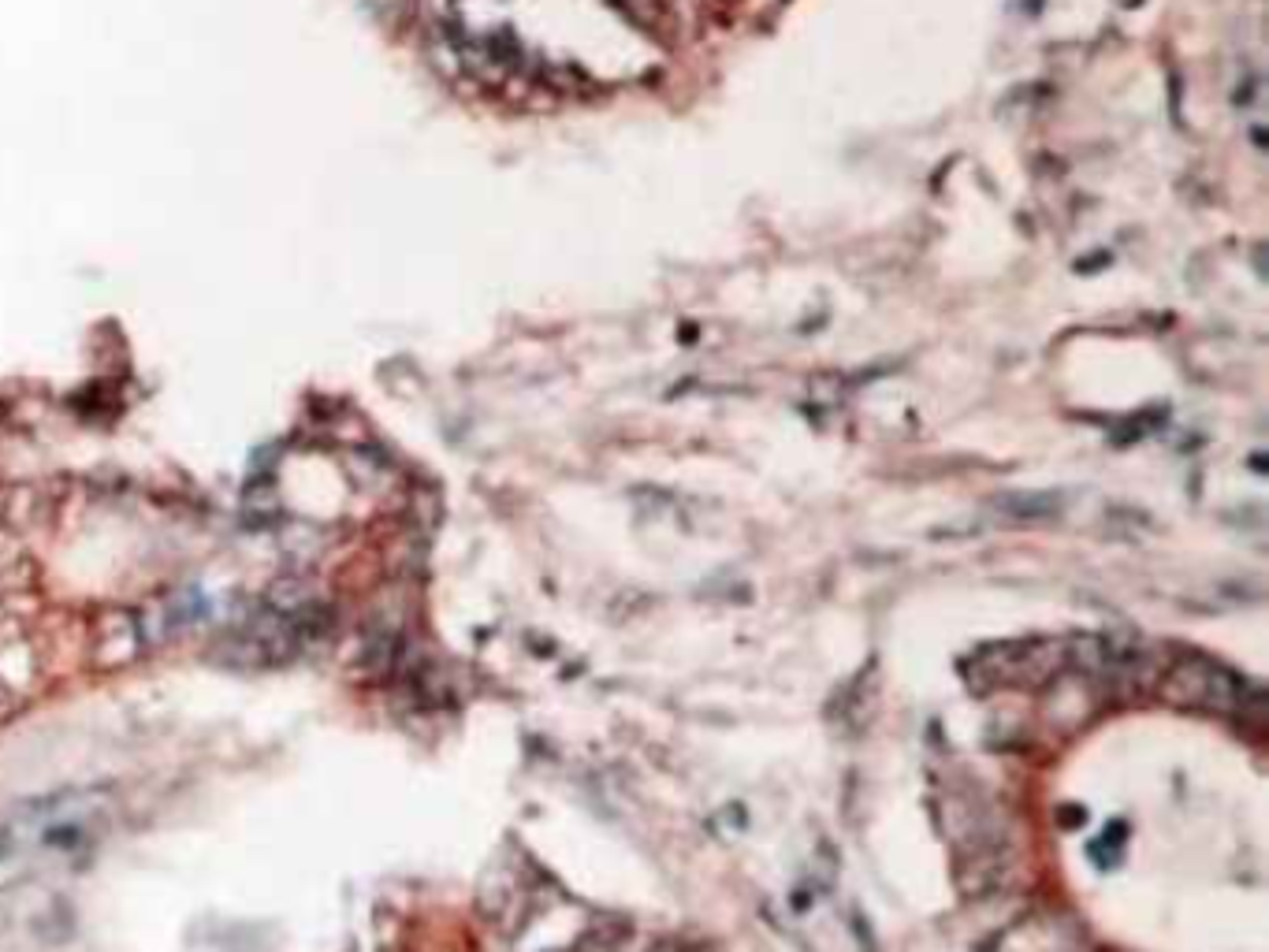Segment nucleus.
<instances>
[{
    "label": "nucleus",
    "mask_w": 1269,
    "mask_h": 952,
    "mask_svg": "<svg viewBox=\"0 0 1269 952\" xmlns=\"http://www.w3.org/2000/svg\"><path fill=\"white\" fill-rule=\"evenodd\" d=\"M655 952H678V949H670V945H663V949H655Z\"/></svg>",
    "instance_id": "nucleus-7"
},
{
    "label": "nucleus",
    "mask_w": 1269,
    "mask_h": 952,
    "mask_svg": "<svg viewBox=\"0 0 1269 952\" xmlns=\"http://www.w3.org/2000/svg\"><path fill=\"white\" fill-rule=\"evenodd\" d=\"M265 603H269L273 614H280V618L291 622V618L306 614L310 607H317V596H314V585H310L306 577H280V581L269 585Z\"/></svg>",
    "instance_id": "nucleus-4"
},
{
    "label": "nucleus",
    "mask_w": 1269,
    "mask_h": 952,
    "mask_svg": "<svg viewBox=\"0 0 1269 952\" xmlns=\"http://www.w3.org/2000/svg\"><path fill=\"white\" fill-rule=\"evenodd\" d=\"M997 510L1020 521H1042L1061 510V495H1046V491H1009L997 499Z\"/></svg>",
    "instance_id": "nucleus-5"
},
{
    "label": "nucleus",
    "mask_w": 1269,
    "mask_h": 952,
    "mask_svg": "<svg viewBox=\"0 0 1269 952\" xmlns=\"http://www.w3.org/2000/svg\"><path fill=\"white\" fill-rule=\"evenodd\" d=\"M8 848H12V837H8V830H0V856H4Z\"/></svg>",
    "instance_id": "nucleus-6"
},
{
    "label": "nucleus",
    "mask_w": 1269,
    "mask_h": 952,
    "mask_svg": "<svg viewBox=\"0 0 1269 952\" xmlns=\"http://www.w3.org/2000/svg\"><path fill=\"white\" fill-rule=\"evenodd\" d=\"M1165 704L1184 711H1217V714H1236L1247 678L1232 674L1225 663H1217L1210 655H1180L1169 667H1161L1158 685Z\"/></svg>",
    "instance_id": "nucleus-1"
},
{
    "label": "nucleus",
    "mask_w": 1269,
    "mask_h": 952,
    "mask_svg": "<svg viewBox=\"0 0 1269 952\" xmlns=\"http://www.w3.org/2000/svg\"><path fill=\"white\" fill-rule=\"evenodd\" d=\"M138 648H142V626H135L131 614L112 611L101 618L94 633V659L101 667H120L127 659H135Z\"/></svg>",
    "instance_id": "nucleus-3"
},
{
    "label": "nucleus",
    "mask_w": 1269,
    "mask_h": 952,
    "mask_svg": "<svg viewBox=\"0 0 1269 952\" xmlns=\"http://www.w3.org/2000/svg\"><path fill=\"white\" fill-rule=\"evenodd\" d=\"M1068 667L1064 640H1016V644H994L971 659L964 674L979 681V689H1038L1057 681Z\"/></svg>",
    "instance_id": "nucleus-2"
}]
</instances>
